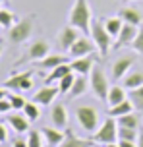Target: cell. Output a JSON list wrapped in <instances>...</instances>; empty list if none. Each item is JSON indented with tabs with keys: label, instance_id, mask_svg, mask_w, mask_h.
Returning a JSON list of instances; mask_svg holds the SVG:
<instances>
[{
	"label": "cell",
	"instance_id": "32",
	"mask_svg": "<svg viewBox=\"0 0 143 147\" xmlns=\"http://www.w3.org/2000/svg\"><path fill=\"white\" fill-rule=\"evenodd\" d=\"M43 132L41 130H33V132L27 134V145L29 147H45L43 145Z\"/></svg>",
	"mask_w": 143,
	"mask_h": 147
},
{
	"label": "cell",
	"instance_id": "27",
	"mask_svg": "<svg viewBox=\"0 0 143 147\" xmlns=\"http://www.w3.org/2000/svg\"><path fill=\"white\" fill-rule=\"evenodd\" d=\"M118 126H124V128H134V130H139V116L136 112H130V114H124V116L116 118Z\"/></svg>",
	"mask_w": 143,
	"mask_h": 147
},
{
	"label": "cell",
	"instance_id": "8",
	"mask_svg": "<svg viewBox=\"0 0 143 147\" xmlns=\"http://www.w3.org/2000/svg\"><path fill=\"white\" fill-rule=\"evenodd\" d=\"M2 85L6 89H10V91H14V93L29 91V89L33 87V70H27V72H21V74H14V76L8 78Z\"/></svg>",
	"mask_w": 143,
	"mask_h": 147
},
{
	"label": "cell",
	"instance_id": "29",
	"mask_svg": "<svg viewBox=\"0 0 143 147\" xmlns=\"http://www.w3.org/2000/svg\"><path fill=\"white\" fill-rule=\"evenodd\" d=\"M128 99L132 101L134 109L143 110V85L141 87H136V89H130L128 91Z\"/></svg>",
	"mask_w": 143,
	"mask_h": 147
},
{
	"label": "cell",
	"instance_id": "21",
	"mask_svg": "<svg viewBox=\"0 0 143 147\" xmlns=\"http://www.w3.org/2000/svg\"><path fill=\"white\" fill-rule=\"evenodd\" d=\"M66 56H68V54H48V56H45L43 60H39V66L43 68V70H54L56 66L68 62Z\"/></svg>",
	"mask_w": 143,
	"mask_h": 147
},
{
	"label": "cell",
	"instance_id": "1",
	"mask_svg": "<svg viewBox=\"0 0 143 147\" xmlns=\"http://www.w3.org/2000/svg\"><path fill=\"white\" fill-rule=\"evenodd\" d=\"M91 6L87 0H74V6L70 10V18L68 23L74 25L75 29H79L83 35H89L91 33Z\"/></svg>",
	"mask_w": 143,
	"mask_h": 147
},
{
	"label": "cell",
	"instance_id": "45",
	"mask_svg": "<svg viewBox=\"0 0 143 147\" xmlns=\"http://www.w3.org/2000/svg\"><path fill=\"white\" fill-rule=\"evenodd\" d=\"M0 10H2V4H0Z\"/></svg>",
	"mask_w": 143,
	"mask_h": 147
},
{
	"label": "cell",
	"instance_id": "13",
	"mask_svg": "<svg viewBox=\"0 0 143 147\" xmlns=\"http://www.w3.org/2000/svg\"><path fill=\"white\" fill-rule=\"evenodd\" d=\"M137 29H139V27H136V25L124 23L122 29H120V33H118V37H116V41H114L112 49H122V47L132 45V43H134V39H136V35H137Z\"/></svg>",
	"mask_w": 143,
	"mask_h": 147
},
{
	"label": "cell",
	"instance_id": "19",
	"mask_svg": "<svg viewBox=\"0 0 143 147\" xmlns=\"http://www.w3.org/2000/svg\"><path fill=\"white\" fill-rule=\"evenodd\" d=\"M95 141L93 140H83V138H77L72 130H66V138L58 147H93Z\"/></svg>",
	"mask_w": 143,
	"mask_h": 147
},
{
	"label": "cell",
	"instance_id": "4",
	"mask_svg": "<svg viewBox=\"0 0 143 147\" xmlns=\"http://www.w3.org/2000/svg\"><path fill=\"white\" fill-rule=\"evenodd\" d=\"M89 87H91V91L97 95L99 101L106 103L108 91H110V83H108V78H106V74L103 72V68L95 66L93 70H91V74H89Z\"/></svg>",
	"mask_w": 143,
	"mask_h": 147
},
{
	"label": "cell",
	"instance_id": "10",
	"mask_svg": "<svg viewBox=\"0 0 143 147\" xmlns=\"http://www.w3.org/2000/svg\"><path fill=\"white\" fill-rule=\"evenodd\" d=\"M83 33L79 29H75L74 25H66L64 29H60V33H58V47H60L64 52H68L70 49H72V45L81 37Z\"/></svg>",
	"mask_w": 143,
	"mask_h": 147
},
{
	"label": "cell",
	"instance_id": "15",
	"mask_svg": "<svg viewBox=\"0 0 143 147\" xmlns=\"http://www.w3.org/2000/svg\"><path fill=\"white\" fill-rule=\"evenodd\" d=\"M50 120H52V126L58 130L68 128V109L62 103H56L50 110Z\"/></svg>",
	"mask_w": 143,
	"mask_h": 147
},
{
	"label": "cell",
	"instance_id": "9",
	"mask_svg": "<svg viewBox=\"0 0 143 147\" xmlns=\"http://www.w3.org/2000/svg\"><path fill=\"white\" fill-rule=\"evenodd\" d=\"M97 49V45L93 43V39L89 35H81L74 45H72V49L68 51V56L70 58H81V56H89L93 54Z\"/></svg>",
	"mask_w": 143,
	"mask_h": 147
},
{
	"label": "cell",
	"instance_id": "7",
	"mask_svg": "<svg viewBox=\"0 0 143 147\" xmlns=\"http://www.w3.org/2000/svg\"><path fill=\"white\" fill-rule=\"evenodd\" d=\"M50 54V45H48V41H45V39H37V41H33V43L29 45V49H27V52H25V56H21V58L15 62V66H19V64H23V62H39V60H43L45 56H48Z\"/></svg>",
	"mask_w": 143,
	"mask_h": 147
},
{
	"label": "cell",
	"instance_id": "34",
	"mask_svg": "<svg viewBox=\"0 0 143 147\" xmlns=\"http://www.w3.org/2000/svg\"><path fill=\"white\" fill-rule=\"evenodd\" d=\"M8 99H10V103H12V110H23V107H25V103H27L19 93H10Z\"/></svg>",
	"mask_w": 143,
	"mask_h": 147
},
{
	"label": "cell",
	"instance_id": "31",
	"mask_svg": "<svg viewBox=\"0 0 143 147\" xmlns=\"http://www.w3.org/2000/svg\"><path fill=\"white\" fill-rule=\"evenodd\" d=\"M15 23V16L10 12V10H0V27H4V29H10L12 25Z\"/></svg>",
	"mask_w": 143,
	"mask_h": 147
},
{
	"label": "cell",
	"instance_id": "35",
	"mask_svg": "<svg viewBox=\"0 0 143 147\" xmlns=\"http://www.w3.org/2000/svg\"><path fill=\"white\" fill-rule=\"evenodd\" d=\"M132 49H134L137 54L143 56V25L137 29V35H136V39H134V43H132Z\"/></svg>",
	"mask_w": 143,
	"mask_h": 147
},
{
	"label": "cell",
	"instance_id": "43",
	"mask_svg": "<svg viewBox=\"0 0 143 147\" xmlns=\"http://www.w3.org/2000/svg\"><path fill=\"white\" fill-rule=\"evenodd\" d=\"M2 51H4V49H2V45H0V54H2Z\"/></svg>",
	"mask_w": 143,
	"mask_h": 147
},
{
	"label": "cell",
	"instance_id": "17",
	"mask_svg": "<svg viewBox=\"0 0 143 147\" xmlns=\"http://www.w3.org/2000/svg\"><path fill=\"white\" fill-rule=\"evenodd\" d=\"M70 66H72V70H74V74H77V76H89L91 70H93V56H81V58H72V62H70Z\"/></svg>",
	"mask_w": 143,
	"mask_h": 147
},
{
	"label": "cell",
	"instance_id": "42",
	"mask_svg": "<svg viewBox=\"0 0 143 147\" xmlns=\"http://www.w3.org/2000/svg\"><path fill=\"white\" fill-rule=\"evenodd\" d=\"M105 147H120L118 143H108V145H105Z\"/></svg>",
	"mask_w": 143,
	"mask_h": 147
},
{
	"label": "cell",
	"instance_id": "3",
	"mask_svg": "<svg viewBox=\"0 0 143 147\" xmlns=\"http://www.w3.org/2000/svg\"><path fill=\"white\" fill-rule=\"evenodd\" d=\"M33 27H35V16L29 14V16H25V18H21V20H17V22L8 29V39L14 45H21V43H25L27 39H31Z\"/></svg>",
	"mask_w": 143,
	"mask_h": 147
},
{
	"label": "cell",
	"instance_id": "39",
	"mask_svg": "<svg viewBox=\"0 0 143 147\" xmlns=\"http://www.w3.org/2000/svg\"><path fill=\"white\" fill-rule=\"evenodd\" d=\"M12 147H29L27 145V140H19V138H15L12 141Z\"/></svg>",
	"mask_w": 143,
	"mask_h": 147
},
{
	"label": "cell",
	"instance_id": "6",
	"mask_svg": "<svg viewBox=\"0 0 143 147\" xmlns=\"http://www.w3.org/2000/svg\"><path fill=\"white\" fill-rule=\"evenodd\" d=\"M93 141L97 143H103V145H108V143H116L118 141V122L114 116H108L99 126V130L93 134Z\"/></svg>",
	"mask_w": 143,
	"mask_h": 147
},
{
	"label": "cell",
	"instance_id": "26",
	"mask_svg": "<svg viewBox=\"0 0 143 147\" xmlns=\"http://www.w3.org/2000/svg\"><path fill=\"white\" fill-rule=\"evenodd\" d=\"M143 85V72H130L126 74L124 78V87L128 89H136V87H141Z\"/></svg>",
	"mask_w": 143,
	"mask_h": 147
},
{
	"label": "cell",
	"instance_id": "2",
	"mask_svg": "<svg viewBox=\"0 0 143 147\" xmlns=\"http://www.w3.org/2000/svg\"><path fill=\"white\" fill-rule=\"evenodd\" d=\"M89 37L93 39V43L97 45V51L101 52V58H106L110 49L114 47V37L106 31L105 23L101 20H93L91 22V33Z\"/></svg>",
	"mask_w": 143,
	"mask_h": 147
},
{
	"label": "cell",
	"instance_id": "36",
	"mask_svg": "<svg viewBox=\"0 0 143 147\" xmlns=\"http://www.w3.org/2000/svg\"><path fill=\"white\" fill-rule=\"evenodd\" d=\"M10 110H12V103H10V99L6 97V99L0 101V114H8Z\"/></svg>",
	"mask_w": 143,
	"mask_h": 147
},
{
	"label": "cell",
	"instance_id": "18",
	"mask_svg": "<svg viewBox=\"0 0 143 147\" xmlns=\"http://www.w3.org/2000/svg\"><path fill=\"white\" fill-rule=\"evenodd\" d=\"M41 132H43V138L48 143V147H58L66 138V132H62V130L54 128V126H50V128L45 126V128H41Z\"/></svg>",
	"mask_w": 143,
	"mask_h": 147
},
{
	"label": "cell",
	"instance_id": "41",
	"mask_svg": "<svg viewBox=\"0 0 143 147\" xmlns=\"http://www.w3.org/2000/svg\"><path fill=\"white\" fill-rule=\"evenodd\" d=\"M8 91H10V89H6V87H0V101H2V99H6V97L10 95Z\"/></svg>",
	"mask_w": 143,
	"mask_h": 147
},
{
	"label": "cell",
	"instance_id": "46",
	"mask_svg": "<svg viewBox=\"0 0 143 147\" xmlns=\"http://www.w3.org/2000/svg\"><path fill=\"white\" fill-rule=\"evenodd\" d=\"M93 147H95V145H93Z\"/></svg>",
	"mask_w": 143,
	"mask_h": 147
},
{
	"label": "cell",
	"instance_id": "38",
	"mask_svg": "<svg viewBox=\"0 0 143 147\" xmlns=\"http://www.w3.org/2000/svg\"><path fill=\"white\" fill-rule=\"evenodd\" d=\"M116 143L120 147H137V141H128V140H118Z\"/></svg>",
	"mask_w": 143,
	"mask_h": 147
},
{
	"label": "cell",
	"instance_id": "5",
	"mask_svg": "<svg viewBox=\"0 0 143 147\" xmlns=\"http://www.w3.org/2000/svg\"><path fill=\"white\" fill-rule=\"evenodd\" d=\"M75 120H77V124L81 126L87 134H91V136L99 130V110L95 109V107H89V105L77 107V109H75Z\"/></svg>",
	"mask_w": 143,
	"mask_h": 147
},
{
	"label": "cell",
	"instance_id": "44",
	"mask_svg": "<svg viewBox=\"0 0 143 147\" xmlns=\"http://www.w3.org/2000/svg\"><path fill=\"white\" fill-rule=\"evenodd\" d=\"M124 2H136V0H124Z\"/></svg>",
	"mask_w": 143,
	"mask_h": 147
},
{
	"label": "cell",
	"instance_id": "40",
	"mask_svg": "<svg viewBox=\"0 0 143 147\" xmlns=\"http://www.w3.org/2000/svg\"><path fill=\"white\" fill-rule=\"evenodd\" d=\"M137 147H143V126L139 128V134H137Z\"/></svg>",
	"mask_w": 143,
	"mask_h": 147
},
{
	"label": "cell",
	"instance_id": "14",
	"mask_svg": "<svg viewBox=\"0 0 143 147\" xmlns=\"http://www.w3.org/2000/svg\"><path fill=\"white\" fill-rule=\"evenodd\" d=\"M124 20V23H130V25H136V27H141L143 25V12L137 10L134 6H124L120 8V14H118Z\"/></svg>",
	"mask_w": 143,
	"mask_h": 147
},
{
	"label": "cell",
	"instance_id": "12",
	"mask_svg": "<svg viewBox=\"0 0 143 147\" xmlns=\"http://www.w3.org/2000/svg\"><path fill=\"white\" fill-rule=\"evenodd\" d=\"M134 62H136V58H134L132 54H126V56L118 58L112 64V72H110V74H112V80L114 81L124 80V78H126V74H128V70L134 66Z\"/></svg>",
	"mask_w": 143,
	"mask_h": 147
},
{
	"label": "cell",
	"instance_id": "24",
	"mask_svg": "<svg viewBox=\"0 0 143 147\" xmlns=\"http://www.w3.org/2000/svg\"><path fill=\"white\" fill-rule=\"evenodd\" d=\"M130 112H134V105H132V101L130 99H126V101H122V103L114 105V107H108V116H124V114H130Z\"/></svg>",
	"mask_w": 143,
	"mask_h": 147
},
{
	"label": "cell",
	"instance_id": "28",
	"mask_svg": "<svg viewBox=\"0 0 143 147\" xmlns=\"http://www.w3.org/2000/svg\"><path fill=\"white\" fill-rule=\"evenodd\" d=\"M39 107H41V105H37L35 101H27V103H25L21 112L29 118V122H35V120L41 118V109H39Z\"/></svg>",
	"mask_w": 143,
	"mask_h": 147
},
{
	"label": "cell",
	"instance_id": "22",
	"mask_svg": "<svg viewBox=\"0 0 143 147\" xmlns=\"http://www.w3.org/2000/svg\"><path fill=\"white\" fill-rule=\"evenodd\" d=\"M89 89V80H87V76H75V81L72 89H70V97H81L85 95V91Z\"/></svg>",
	"mask_w": 143,
	"mask_h": 147
},
{
	"label": "cell",
	"instance_id": "16",
	"mask_svg": "<svg viewBox=\"0 0 143 147\" xmlns=\"http://www.w3.org/2000/svg\"><path fill=\"white\" fill-rule=\"evenodd\" d=\"M8 124L12 126V130L15 134L29 132V118L25 116V114H19V110H15V112H12L8 116Z\"/></svg>",
	"mask_w": 143,
	"mask_h": 147
},
{
	"label": "cell",
	"instance_id": "37",
	"mask_svg": "<svg viewBox=\"0 0 143 147\" xmlns=\"http://www.w3.org/2000/svg\"><path fill=\"white\" fill-rule=\"evenodd\" d=\"M6 140H8V128L0 122V143H4Z\"/></svg>",
	"mask_w": 143,
	"mask_h": 147
},
{
	"label": "cell",
	"instance_id": "30",
	"mask_svg": "<svg viewBox=\"0 0 143 147\" xmlns=\"http://www.w3.org/2000/svg\"><path fill=\"white\" fill-rule=\"evenodd\" d=\"M137 134H139V130H134V128H124V126H118V140L137 141Z\"/></svg>",
	"mask_w": 143,
	"mask_h": 147
},
{
	"label": "cell",
	"instance_id": "33",
	"mask_svg": "<svg viewBox=\"0 0 143 147\" xmlns=\"http://www.w3.org/2000/svg\"><path fill=\"white\" fill-rule=\"evenodd\" d=\"M75 81V74H68L66 78H62L60 81H58V89H60V93L64 95V93H70V89H72V85H74Z\"/></svg>",
	"mask_w": 143,
	"mask_h": 147
},
{
	"label": "cell",
	"instance_id": "11",
	"mask_svg": "<svg viewBox=\"0 0 143 147\" xmlns=\"http://www.w3.org/2000/svg\"><path fill=\"white\" fill-rule=\"evenodd\" d=\"M60 95V89L54 87V85H46V87H41L33 95V99L31 101H35L37 105H41V107H48L50 103H54L56 101V97Z\"/></svg>",
	"mask_w": 143,
	"mask_h": 147
},
{
	"label": "cell",
	"instance_id": "23",
	"mask_svg": "<svg viewBox=\"0 0 143 147\" xmlns=\"http://www.w3.org/2000/svg\"><path fill=\"white\" fill-rule=\"evenodd\" d=\"M126 99H128V95H126V89L122 87V85H114V87H110V91H108L106 105H108V107H114V105L122 103V101H126Z\"/></svg>",
	"mask_w": 143,
	"mask_h": 147
},
{
	"label": "cell",
	"instance_id": "25",
	"mask_svg": "<svg viewBox=\"0 0 143 147\" xmlns=\"http://www.w3.org/2000/svg\"><path fill=\"white\" fill-rule=\"evenodd\" d=\"M103 23H105L106 31H108L114 39H116V37H118V33H120V29H122V25H124V20H122L120 16H112V18H106Z\"/></svg>",
	"mask_w": 143,
	"mask_h": 147
},
{
	"label": "cell",
	"instance_id": "20",
	"mask_svg": "<svg viewBox=\"0 0 143 147\" xmlns=\"http://www.w3.org/2000/svg\"><path fill=\"white\" fill-rule=\"evenodd\" d=\"M72 66H70V62H64L60 66H56L54 70H50V74L45 78V83H52V81H60L62 78H66L68 74H72Z\"/></svg>",
	"mask_w": 143,
	"mask_h": 147
}]
</instances>
